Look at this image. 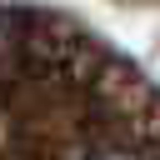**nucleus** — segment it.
<instances>
[{
	"mask_svg": "<svg viewBox=\"0 0 160 160\" xmlns=\"http://www.w3.org/2000/svg\"><path fill=\"white\" fill-rule=\"evenodd\" d=\"M90 160H135V155H120V150H100V155H90Z\"/></svg>",
	"mask_w": 160,
	"mask_h": 160,
	"instance_id": "f257e3e1",
	"label": "nucleus"
}]
</instances>
